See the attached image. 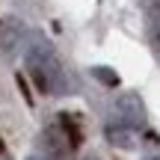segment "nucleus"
Here are the masks:
<instances>
[{
  "label": "nucleus",
  "instance_id": "1",
  "mask_svg": "<svg viewBox=\"0 0 160 160\" xmlns=\"http://www.w3.org/2000/svg\"><path fill=\"white\" fill-rule=\"evenodd\" d=\"M116 110H119V122L128 128H145L148 125V110H145L142 98L137 95V92H122L119 98H116Z\"/></svg>",
  "mask_w": 160,
  "mask_h": 160
},
{
  "label": "nucleus",
  "instance_id": "2",
  "mask_svg": "<svg viewBox=\"0 0 160 160\" xmlns=\"http://www.w3.org/2000/svg\"><path fill=\"white\" fill-rule=\"evenodd\" d=\"M42 148H45V154L48 157H53V160H65V157H71V142H68V137H65V131H62V125H51V128H45L42 131Z\"/></svg>",
  "mask_w": 160,
  "mask_h": 160
},
{
  "label": "nucleus",
  "instance_id": "3",
  "mask_svg": "<svg viewBox=\"0 0 160 160\" xmlns=\"http://www.w3.org/2000/svg\"><path fill=\"white\" fill-rule=\"evenodd\" d=\"M107 139H110V145L113 148H122V151H137L139 148V133H137V128H128V125H107Z\"/></svg>",
  "mask_w": 160,
  "mask_h": 160
},
{
  "label": "nucleus",
  "instance_id": "4",
  "mask_svg": "<svg viewBox=\"0 0 160 160\" xmlns=\"http://www.w3.org/2000/svg\"><path fill=\"white\" fill-rule=\"evenodd\" d=\"M15 45H21V27L15 21H0V57H12Z\"/></svg>",
  "mask_w": 160,
  "mask_h": 160
},
{
  "label": "nucleus",
  "instance_id": "5",
  "mask_svg": "<svg viewBox=\"0 0 160 160\" xmlns=\"http://www.w3.org/2000/svg\"><path fill=\"white\" fill-rule=\"evenodd\" d=\"M59 125H62V131H65V137H68V142H71V148H80L83 145V131H80V125H77V119H74V113H59Z\"/></svg>",
  "mask_w": 160,
  "mask_h": 160
},
{
  "label": "nucleus",
  "instance_id": "6",
  "mask_svg": "<svg viewBox=\"0 0 160 160\" xmlns=\"http://www.w3.org/2000/svg\"><path fill=\"white\" fill-rule=\"evenodd\" d=\"M89 74L95 77L101 86H107V89H116V86L122 83V77L116 74V68H110V65H92V68H89Z\"/></svg>",
  "mask_w": 160,
  "mask_h": 160
},
{
  "label": "nucleus",
  "instance_id": "7",
  "mask_svg": "<svg viewBox=\"0 0 160 160\" xmlns=\"http://www.w3.org/2000/svg\"><path fill=\"white\" fill-rule=\"evenodd\" d=\"M15 83H18V89H21V95H24V101H27V107H33L36 98H33V92H30V86H27V77H24V74H15Z\"/></svg>",
  "mask_w": 160,
  "mask_h": 160
},
{
  "label": "nucleus",
  "instance_id": "8",
  "mask_svg": "<svg viewBox=\"0 0 160 160\" xmlns=\"http://www.w3.org/2000/svg\"><path fill=\"white\" fill-rule=\"evenodd\" d=\"M145 142H148V145H157V142H160V137H157L154 131H148V133H145Z\"/></svg>",
  "mask_w": 160,
  "mask_h": 160
},
{
  "label": "nucleus",
  "instance_id": "9",
  "mask_svg": "<svg viewBox=\"0 0 160 160\" xmlns=\"http://www.w3.org/2000/svg\"><path fill=\"white\" fill-rule=\"evenodd\" d=\"M27 160H53V157H48V154H45V157H42V154H30Z\"/></svg>",
  "mask_w": 160,
  "mask_h": 160
},
{
  "label": "nucleus",
  "instance_id": "10",
  "mask_svg": "<svg viewBox=\"0 0 160 160\" xmlns=\"http://www.w3.org/2000/svg\"><path fill=\"white\" fill-rule=\"evenodd\" d=\"M3 151H6V145H3V139H0V154H3Z\"/></svg>",
  "mask_w": 160,
  "mask_h": 160
},
{
  "label": "nucleus",
  "instance_id": "11",
  "mask_svg": "<svg viewBox=\"0 0 160 160\" xmlns=\"http://www.w3.org/2000/svg\"><path fill=\"white\" fill-rule=\"evenodd\" d=\"M0 160H9V157H6V151H3V154H0Z\"/></svg>",
  "mask_w": 160,
  "mask_h": 160
},
{
  "label": "nucleus",
  "instance_id": "12",
  "mask_svg": "<svg viewBox=\"0 0 160 160\" xmlns=\"http://www.w3.org/2000/svg\"><path fill=\"white\" fill-rule=\"evenodd\" d=\"M145 160H160V154H157V157H145Z\"/></svg>",
  "mask_w": 160,
  "mask_h": 160
},
{
  "label": "nucleus",
  "instance_id": "13",
  "mask_svg": "<svg viewBox=\"0 0 160 160\" xmlns=\"http://www.w3.org/2000/svg\"><path fill=\"white\" fill-rule=\"evenodd\" d=\"M86 160H98V157H86Z\"/></svg>",
  "mask_w": 160,
  "mask_h": 160
}]
</instances>
